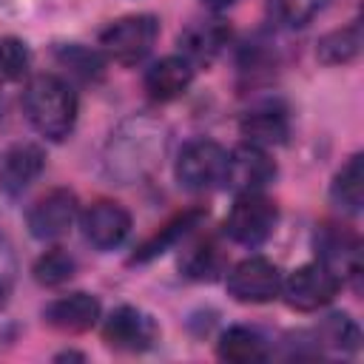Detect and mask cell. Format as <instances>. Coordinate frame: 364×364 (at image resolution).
Wrapping results in <instances>:
<instances>
[{
    "label": "cell",
    "instance_id": "4",
    "mask_svg": "<svg viewBox=\"0 0 364 364\" xmlns=\"http://www.w3.org/2000/svg\"><path fill=\"white\" fill-rule=\"evenodd\" d=\"M176 179L193 193H205L225 185L228 151L213 139H191L176 156Z\"/></svg>",
    "mask_w": 364,
    "mask_h": 364
},
{
    "label": "cell",
    "instance_id": "15",
    "mask_svg": "<svg viewBox=\"0 0 364 364\" xmlns=\"http://www.w3.org/2000/svg\"><path fill=\"white\" fill-rule=\"evenodd\" d=\"M228 43H230V26L225 20H199L179 34V51L193 68L210 65Z\"/></svg>",
    "mask_w": 364,
    "mask_h": 364
},
{
    "label": "cell",
    "instance_id": "2",
    "mask_svg": "<svg viewBox=\"0 0 364 364\" xmlns=\"http://www.w3.org/2000/svg\"><path fill=\"white\" fill-rule=\"evenodd\" d=\"M77 94L57 74H37L23 91V114L46 139H65L77 125Z\"/></svg>",
    "mask_w": 364,
    "mask_h": 364
},
{
    "label": "cell",
    "instance_id": "26",
    "mask_svg": "<svg viewBox=\"0 0 364 364\" xmlns=\"http://www.w3.org/2000/svg\"><path fill=\"white\" fill-rule=\"evenodd\" d=\"M31 63L28 46L17 37H0V85L17 82L26 77Z\"/></svg>",
    "mask_w": 364,
    "mask_h": 364
},
{
    "label": "cell",
    "instance_id": "21",
    "mask_svg": "<svg viewBox=\"0 0 364 364\" xmlns=\"http://www.w3.org/2000/svg\"><path fill=\"white\" fill-rule=\"evenodd\" d=\"M330 199L344 213H358L364 205V156L353 154L330 185Z\"/></svg>",
    "mask_w": 364,
    "mask_h": 364
},
{
    "label": "cell",
    "instance_id": "13",
    "mask_svg": "<svg viewBox=\"0 0 364 364\" xmlns=\"http://www.w3.org/2000/svg\"><path fill=\"white\" fill-rule=\"evenodd\" d=\"M239 134L245 136L247 145H256V148H273V145H282L290 134V114L282 102L276 100H264L253 108H247L239 119Z\"/></svg>",
    "mask_w": 364,
    "mask_h": 364
},
{
    "label": "cell",
    "instance_id": "28",
    "mask_svg": "<svg viewBox=\"0 0 364 364\" xmlns=\"http://www.w3.org/2000/svg\"><path fill=\"white\" fill-rule=\"evenodd\" d=\"M14 276H17V259H14V247L9 242V236L0 230V307L9 301L11 287H14Z\"/></svg>",
    "mask_w": 364,
    "mask_h": 364
},
{
    "label": "cell",
    "instance_id": "19",
    "mask_svg": "<svg viewBox=\"0 0 364 364\" xmlns=\"http://www.w3.org/2000/svg\"><path fill=\"white\" fill-rule=\"evenodd\" d=\"M228 256L216 239H199L179 256V270L193 282H213L225 273Z\"/></svg>",
    "mask_w": 364,
    "mask_h": 364
},
{
    "label": "cell",
    "instance_id": "1",
    "mask_svg": "<svg viewBox=\"0 0 364 364\" xmlns=\"http://www.w3.org/2000/svg\"><path fill=\"white\" fill-rule=\"evenodd\" d=\"M165 151V125L151 117H134L117 128L108 139L105 165L122 185L148 176Z\"/></svg>",
    "mask_w": 364,
    "mask_h": 364
},
{
    "label": "cell",
    "instance_id": "6",
    "mask_svg": "<svg viewBox=\"0 0 364 364\" xmlns=\"http://www.w3.org/2000/svg\"><path fill=\"white\" fill-rule=\"evenodd\" d=\"M313 247H316V262L324 264L338 282L355 279L361 273V239L355 230L327 222L316 230Z\"/></svg>",
    "mask_w": 364,
    "mask_h": 364
},
{
    "label": "cell",
    "instance_id": "5",
    "mask_svg": "<svg viewBox=\"0 0 364 364\" xmlns=\"http://www.w3.org/2000/svg\"><path fill=\"white\" fill-rule=\"evenodd\" d=\"M279 222V210L276 205L262 196V193H239L228 219H225V233L245 247H256L262 242L270 239V233L276 230Z\"/></svg>",
    "mask_w": 364,
    "mask_h": 364
},
{
    "label": "cell",
    "instance_id": "25",
    "mask_svg": "<svg viewBox=\"0 0 364 364\" xmlns=\"http://www.w3.org/2000/svg\"><path fill=\"white\" fill-rule=\"evenodd\" d=\"M57 60L63 68H68V74L80 77V80H100L102 77V57L94 48H85L80 43H68L57 48Z\"/></svg>",
    "mask_w": 364,
    "mask_h": 364
},
{
    "label": "cell",
    "instance_id": "18",
    "mask_svg": "<svg viewBox=\"0 0 364 364\" xmlns=\"http://www.w3.org/2000/svg\"><path fill=\"white\" fill-rule=\"evenodd\" d=\"M202 219H205V210H202V208H191V210H185V213L173 216L165 228H159L151 239H145V242L134 250L131 262H151V259L162 256L168 247H173L179 239H185L193 228H199V222H202Z\"/></svg>",
    "mask_w": 364,
    "mask_h": 364
},
{
    "label": "cell",
    "instance_id": "12",
    "mask_svg": "<svg viewBox=\"0 0 364 364\" xmlns=\"http://www.w3.org/2000/svg\"><path fill=\"white\" fill-rule=\"evenodd\" d=\"M80 228L88 245L97 250H114L131 233V213L119 202L100 199L80 213Z\"/></svg>",
    "mask_w": 364,
    "mask_h": 364
},
{
    "label": "cell",
    "instance_id": "24",
    "mask_svg": "<svg viewBox=\"0 0 364 364\" xmlns=\"http://www.w3.org/2000/svg\"><path fill=\"white\" fill-rule=\"evenodd\" d=\"M77 270V262L71 253H65L63 247H51L46 250L37 262H34V279L43 284V287H60L65 284Z\"/></svg>",
    "mask_w": 364,
    "mask_h": 364
},
{
    "label": "cell",
    "instance_id": "27",
    "mask_svg": "<svg viewBox=\"0 0 364 364\" xmlns=\"http://www.w3.org/2000/svg\"><path fill=\"white\" fill-rule=\"evenodd\" d=\"M318 6L321 0H267V14L284 28H301L316 17Z\"/></svg>",
    "mask_w": 364,
    "mask_h": 364
},
{
    "label": "cell",
    "instance_id": "20",
    "mask_svg": "<svg viewBox=\"0 0 364 364\" xmlns=\"http://www.w3.org/2000/svg\"><path fill=\"white\" fill-rule=\"evenodd\" d=\"M216 353L222 361H230V364H250V361H264L270 355L267 350V341L262 338V333H256L253 327H228L222 336H219V344H216Z\"/></svg>",
    "mask_w": 364,
    "mask_h": 364
},
{
    "label": "cell",
    "instance_id": "17",
    "mask_svg": "<svg viewBox=\"0 0 364 364\" xmlns=\"http://www.w3.org/2000/svg\"><path fill=\"white\" fill-rule=\"evenodd\" d=\"M193 82V65L182 54H171L156 60L145 71V91L154 102H171L179 100Z\"/></svg>",
    "mask_w": 364,
    "mask_h": 364
},
{
    "label": "cell",
    "instance_id": "3",
    "mask_svg": "<svg viewBox=\"0 0 364 364\" xmlns=\"http://www.w3.org/2000/svg\"><path fill=\"white\" fill-rule=\"evenodd\" d=\"M156 37L159 20L154 14H128L102 28L100 51L119 65H136L151 54Z\"/></svg>",
    "mask_w": 364,
    "mask_h": 364
},
{
    "label": "cell",
    "instance_id": "7",
    "mask_svg": "<svg viewBox=\"0 0 364 364\" xmlns=\"http://www.w3.org/2000/svg\"><path fill=\"white\" fill-rule=\"evenodd\" d=\"M228 293L242 304H267L282 290L279 267L264 256H247L228 270Z\"/></svg>",
    "mask_w": 364,
    "mask_h": 364
},
{
    "label": "cell",
    "instance_id": "22",
    "mask_svg": "<svg viewBox=\"0 0 364 364\" xmlns=\"http://www.w3.org/2000/svg\"><path fill=\"white\" fill-rule=\"evenodd\" d=\"M358 341H361V330L347 313H330L316 330V344L333 353H341V355L355 353Z\"/></svg>",
    "mask_w": 364,
    "mask_h": 364
},
{
    "label": "cell",
    "instance_id": "11",
    "mask_svg": "<svg viewBox=\"0 0 364 364\" xmlns=\"http://www.w3.org/2000/svg\"><path fill=\"white\" fill-rule=\"evenodd\" d=\"M102 338L108 347L122 350V353H142L148 347H154V341L159 338V327L156 321L142 313L139 307L122 304L117 307L105 324H102Z\"/></svg>",
    "mask_w": 364,
    "mask_h": 364
},
{
    "label": "cell",
    "instance_id": "16",
    "mask_svg": "<svg viewBox=\"0 0 364 364\" xmlns=\"http://www.w3.org/2000/svg\"><path fill=\"white\" fill-rule=\"evenodd\" d=\"M46 168V154L34 142H17L11 145L0 159V188L9 196L23 193Z\"/></svg>",
    "mask_w": 364,
    "mask_h": 364
},
{
    "label": "cell",
    "instance_id": "8",
    "mask_svg": "<svg viewBox=\"0 0 364 364\" xmlns=\"http://www.w3.org/2000/svg\"><path fill=\"white\" fill-rule=\"evenodd\" d=\"M341 282L318 262H310V264H301L296 267L287 279H282V296L287 301V307L299 310V313H313L324 304H330L338 293Z\"/></svg>",
    "mask_w": 364,
    "mask_h": 364
},
{
    "label": "cell",
    "instance_id": "9",
    "mask_svg": "<svg viewBox=\"0 0 364 364\" xmlns=\"http://www.w3.org/2000/svg\"><path fill=\"white\" fill-rule=\"evenodd\" d=\"M276 179V162L264 148L242 142L228 154V171H225V185L236 196L239 193H262L270 182Z\"/></svg>",
    "mask_w": 364,
    "mask_h": 364
},
{
    "label": "cell",
    "instance_id": "23",
    "mask_svg": "<svg viewBox=\"0 0 364 364\" xmlns=\"http://www.w3.org/2000/svg\"><path fill=\"white\" fill-rule=\"evenodd\" d=\"M358 51H361V28L358 26H347V28H336V31L324 34L316 48L318 60L327 65L350 63L358 57Z\"/></svg>",
    "mask_w": 364,
    "mask_h": 364
},
{
    "label": "cell",
    "instance_id": "14",
    "mask_svg": "<svg viewBox=\"0 0 364 364\" xmlns=\"http://www.w3.org/2000/svg\"><path fill=\"white\" fill-rule=\"evenodd\" d=\"M43 318L48 327H54L60 333H85L100 318V299L91 293H82V290L60 296L46 304Z\"/></svg>",
    "mask_w": 364,
    "mask_h": 364
},
{
    "label": "cell",
    "instance_id": "10",
    "mask_svg": "<svg viewBox=\"0 0 364 364\" xmlns=\"http://www.w3.org/2000/svg\"><path fill=\"white\" fill-rule=\"evenodd\" d=\"M80 216V205L77 196L68 188H54L48 193H43L26 213V225L28 233L34 239H60L63 233H68V228L74 225V219Z\"/></svg>",
    "mask_w": 364,
    "mask_h": 364
},
{
    "label": "cell",
    "instance_id": "29",
    "mask_svg": "<svg viewBox=\"0 0 364 364\" xmlns=\"http://www.w3.org/2000/svg\"><path fill=\"white\" fill-rule=\"evenodd\" d=\"M208 9H213V11H225V9H230L236 0H202Z\"/></svg>",
    "mask_w": 364,
    "mask_h": 364
}]
</instances>
